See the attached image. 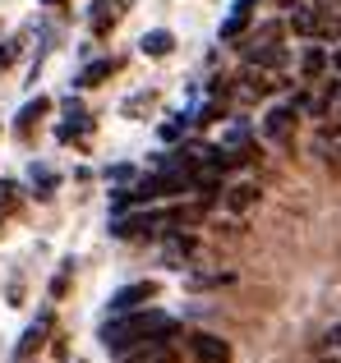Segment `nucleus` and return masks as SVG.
Returning a JSON list of instances; mask_svg holds the SVG:
<instances>
[{"label":"nucleus","mask_w":341,"mask_h":363,"mask_svg":"<svg viewBox=\"0 0 341 363\" xmlns=\"http://www.w3.org/2000/svg\"><path fill=\"white\" fill-rule=\"evenodd\" d=\"M189 257H194V240H189V235H170V240L162 244V262L175 267V272L189 262Z\"/></svg>","instance_id":"6e6552de"},{"label":"nucleus","mask_w":341,"mask_h":363,"mask_svg":"<svg viewBox=\"0 0 341 363\" xmlns=\"http://www.w3.org/2000/svg\"><path fill=\"white\" fill-rule=\"evenodd\" d=\"M222 207L231 216L254 212V207H259V184H254V179H235V184H226L222 189Z\"/></svg>","instance_id":"7ed1b4c3"},{"label":"nucleus","mask_w":341,"mask_h":363,"mask_svg":"<svg viewBox=\"0 0 341 363\" xmlns=\"http://www.w3.org/2000/svg\"><path fill=\"white\" fill-rule=\"evenodd\" d=\"M318 363H341V350H332V345H328L323 354H318Z\"/></svg>","instance_id":"aec40b11"},{"label":"nucleus","mask_w":341,"mask_h":363,"mask_svg":"<svg viewBox=\"0 0 341 363\" xmlns=\"http://www.w3.org/2000/svg\"><path fill=\"white\" fill-rule=\"evenodd\" d=\"M116 363H170V345H166V336H157V340H148V345L125 350Z\"/></svg>","instance_id":"0eeeda50"},{"label":"nucleus","mask_w":341,"mask_h":363,"mask_svg":"<svg viewBox=\"0 0 341 363\" xmlns=\"http://www.w3.org/2000/svg\"><path fill=\"white\" fill-rule=\"evenodd\" d=\"M33 184H55V175L46 166H33Z\"/></svg>","instance_id":"6ab92c4d"},{"label":"nucleus","mask_w":341,"mask_h":363,"mask_svg":"<svg viewBox=\"0 0 341 363\" xmlns=\"http://www.w3.org/2000/svg\"><path fill=\"white\" fill-rule=\"evenodd\" d=\"M277 5H296V0H277Z\"/></svg>","instance_id":"b1692460"},{"label":"nucleus","mask_w":341,"mask_h":363,"mask_svg":"<svg viewBox=\"0 0 341 363\" xmlns=\"http://www.w3.org/2000/svg\"><path fill=\"white\" fill-rule=\"evenodd\" d=\"M300 69H305V79H318V74L328 69V51H323V46H309L305 60H300Z\"/></svg>","instance_id":"2eb2a0df"},{"label":"nucleus","mask_w":341,"mask_h":363,"mask_svg":"<svg viewBox=\"0 0 341 363\" xmlns=\"http://www.w3.org/2000/svg\"><path fill=\"white\" fill-rule=\"evenodd\" d=\"M5 60H9V51H5V46H0V65H5Z\"/></svg>","instance_id":"4be33fe9"},{"label":"nucleus","mask_w":341,"mask_h":363,"mask_svg":"<svg viewBox=\"0 0 341 363\" xmlns=\"http://www.w3.org/2000/svg\"><path fill=\"white\" fill-rule=\"evenodd\" d=\"M170 327H175L170 313H162V308H134V313H120V318H111L107 327H102V345H107L111 354H125V350H134V345H148V340L166 336Z\"/></svg>","instance_id":"f257e3e1"},{"label":"nucleus","mask_w":341,"mask_h":363,"mask_svg":"<svg viewBox=\"0 0 341 363\" xmlns=\"http://www.w3.org/2000/svg\"><path fill=\"white\" fill-rule=\"evenodd\" d=\"M46 111H51V101H46V97L28 101V106H23V116H18V129H28V124H33L37 116H46Z\"/></svg>","instance_id":"f3484780"},{"label":"nucleus","mask_w":341,"mask_h":363,"mask_svg":"<svg viewBox=\"0 0 341 363\" xmlns=\"http://www.w3.org/2000/svg\"><path fill=\"white\" fill-rule=\"evenodd\" d=\"M226 281H231V276H189V290H212V285H226Z\"/></svg>","instance_id":"a211bd4d"},{"label":"nucleus","mask_w":341,"mask_h":363,"mask_svg":"<svg viewBox=\"0 0 341 363\" xmlns=\"http://www.w3.org/2000/svg\"><path fill=\"white\" fill-rule=\"evenodd\" d=\"M139 51H144V55H170V51H175V37H170L166 28H157V33H144Z\"/></svg>","instance_id":"4468645a"},{"label":"nucleus","mask_w":341,"mask_h":363,"mask_svg":"<svg viewBox=\"0 0 341 363\" xmlns=\"http://www.w3.org/2000/svg\"><path fill=\"white\" fill-rule=\"evenodd\" d=\"M46 5H60V0H46Z\"/></svg>","instance_id":"393cba45"},{"label":"nucleus","mask_w":341,"mask_h":363,"mask_svg":"<svg viewBox=\"0 0 341 363\" xmlns=\"http://www.w3.org/2000/svg\"><path fill=\"white\" fill-rule=\"evenodd\" d=\"M157 225H175V216H162V212H139V216H125V221H116L111 230H116L120 240H129V235H153Z\"/></svg>","instance_id":"423d86ee"},{"label":"nucleus","mask_w":341,"mask_h":363,"mask_svg":"<svg viewBox=\"0 0 341 363\" xmlns=\"http://www.w3.org/2000/svg\"><path fill=\"white\" fill-rule=\"evenodd\" d=\"M189 359L194 363H231V345H226L222 336L194 331V336H189Z\"/></svg>","instance_id":"f03ea898"},{"label":"nucleus","mask_w":341,"mask_h":363,"mask_svg":"<svg viewBox=\"0 0 341 363\" xmlns=\"http://www.w3.org/2000/svg\"><path fill=\"white\" fill-rule=\"evenodd\" d=\"M291 28H296L300 37L323 33V14H318V5H296V14H291Z\"/></svg>","instance_id":"9d476101"},{"label":"nucleus","mask_w":341,"mask_h":363,"mask_svg":"<svg viewBox=\"0 0 341 363\" xmlns=\"http://www.w3.org/2000/svg\"><path fill=\"white\" fill-rule=\"evenodd\" d=\"M249 5H254V0H235L231 18H226V23H222V42H235V37L244 33V23H249Z\"/></svg>","instance_id":"ddd939ff"},{"label":"nucleus","mask_w":341,"mask_h":363,"mask_svg":"<svg viewBox=\"0 0 341 363\" xmlns=\"http://www.w3.org/2000/svg\"><path fill=\"white\" fill-rule=\"evenodd\" d=\"M111 69H116V65H111V60H92L88 65V69H83L79 74V83H83V88H92V83H102V79H107V74Z\"/></svg>","instance_id":"dca6fc26"},{"label":"nucleus","mask_w":341,"mask_h":363,"mask_svg":"<svg viewBox=\"0 0 341 363\" xmlns=\"http://www.w3.org/2000/svg\"><path fill=\"white\" fill-rule=\"evenodd\" d=\"M332 65H337V69H341V51H337V55H332Z\"/></svg>","instance_id":"5701e85b"},{"label":"nucleus","mask_w":341,"mask_h":363,"mask_svg":"<svg viewBox=\"0 0 341 363\" xmlns=\"http://www.w3.org/2000/svg\"><path fill=\"white\" fill-rule=\"evenodd\" d=\"M120 9H125V0H97V5H92V33L102 37L120 18Z\"/></svg>","instance_id":"9b49d317"},{"label":"nucleus","mask_w":341,"mask_h":363,"mask_svg":"<svg viewBox=\"0 0 341 363\" xmlns=\"http://www.w3.org/2000/svg\"><path fill=\"white\" fill-rule=\"evenodd\" d=\"M296 101L291 106H272L268 116H263V138H272V143H286L291 138V129H296Z\"/></svg>","instance_id":"39448f33"},{"label":"nucleus","mask_w":341,"mask_h":363,"mask_svg":"<svg viewBox=\"0 0 341 363\" xmlns=\"http://www.w3.org/2000/svg\"><path fill=\"white\" fill-rule=\"evenodd\" d=\"M46 327H51V318H37L33 322V327H28L23 331V340H18V354H14V363H23L28 354H33V350L37 345H42V340H46Z\"/></svg>","instance_id":"f8f14e48"},{"label":"nucleus","mask_w":341,"mask_h":363,"mask_svg":"<svg viewBox=\"0 0 341 363\" xmlns=\"http://www.w3.org/2000/svg\"><path fill=\"white\" fill-rule=\"evenodd\" d=\"M148 299H157V281H139V285H125V290H116V299H111V313H134V308H148Z\"/></svg>","instance_id":"20e7f679"},{"label":"nucleus","mask_w":341,"mask_h":363,"mask_svg":"<svg viewBox=\"0 0 341 363\" xmlns=\"http://www.w3.org/2000/svg\"><path fill=\"white\" fill-rule=\"evenodd\" d=\"M328 345H332V350H341V322H337L332 331H328Z\"/></svg>","instance_id":"412c9836"},{"label":"nucleus","mask_w":341,"mask_h":363,"mask_svg":"<svg viewBox=\"0 0 341 363\" xmlns=\"http://www.w3.org/2000/svg\"><path fill=\"white\" fill-rule=\"evenodd\" d=\"M249 65L281 69V65H286V46H281V42H259V46H249Z\"/></svg>","instance_id":"1a4fd4ad"}]
</instances>
